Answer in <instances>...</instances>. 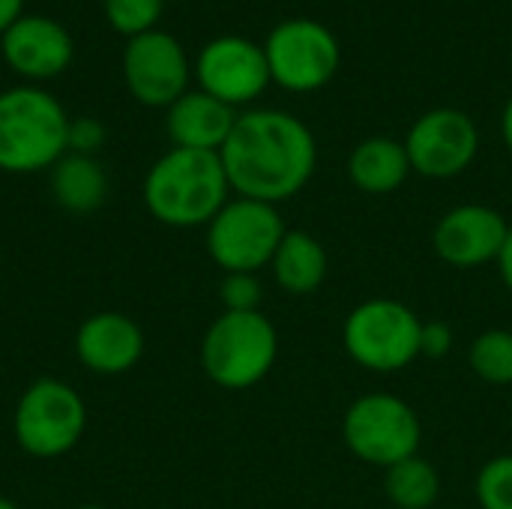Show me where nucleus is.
Segmentation results:
<instances>
[{"label": "nucleus", "mask_w": 512, "mask_h": 509, "mask_svg": "<svg viewBox=\"0 0 512 509\" xmlns=\"http://www.w3.org/2000/svg\"><path fill=\"white\" fill-rule=\"evenodd\" d=\"M51 192L54 201L69 213H93L105 204L108 177L93 156L66 153L51 168Z\"/></svg>", "instance_id": "6ab92c4d"}, {"label": "nucleus", "mask_w": 512, "mask_h": 509, "mask_svg": "<svg viewBox=\"0 0 512 509\" xmlns=\"http://www.w3.org/2000/svg\"><path fill=\"white\" fill-rule=\"evenodd\" d=\"M501 138H504L507 150L512 153V96L507 99V105H504V114H501Z\"/></svg>", "instance_id": "c85d7f7f"}, {"label": "nucleus", "mask_w": 512, "mask_h": 509, "mask_svg": "<svg viewBox=\"0 0 512 509\" xmlns=\"http://www.w3.org/2000/svg\"><path fill=\"white\" fill-rule=\"evenodd\" d=\"M237 123V111L204 90H186L165 114L174 147L219 153Z\"/></svg>", "instance_id": "dca6fc26"}, {"label": "nucleus", "mask_w": 512, "mask_h": 509, "mask_svg": "<svg viewBox=\"0 0 512 509\" xmlns=\"http://www.w3.org/2000/svg\"><path fill=\"white\" fill-rule=\"evenodd\" d=\"M384 495L396 509H432L441 498V474L417 453L384 471Z\"/></svg>", "instance_id": "aec40b11"}, {"label": "nucleus", "mask_w": 512, "mask_h": 509, "mask_svg": "<svg viewBox=\"0 0 512 509\" xmlns=\"http://www.w3.org/2000/svg\"><path fill=\"white\" fill-rule=\"evenodd\" d=\"M219 159L231 192L282 204L312 180L318 168V141L300 117L276 108H255L237 114Z\"/></svg>", "instance_id": "f257e3e1"}, {"label": "nucleus", "mask_w": 512, "mask_h": 509, "mask_svg": "<svg viewBox=\"0 0 512 509\" xmlns=\"http://www.w3.org/2000/svg\"><path fill=\"white\" fill-rule=\"evenodd\" d=\"M327 267H330L327 249L309 231H285V237L270 261L276 285L291 297L315 294L327 279Z\"/></svg>", "instance_id": "a211bd4d"}, {"label": "nucleus", "mask_w": 512, "mask_h": 509, "mask_svg": "<svg viewBox=\"0 0 512 509\" xmlns=\"http://www.w3.org/2000/svg\"><path fill=\"white\" fill-rule=\"evenodd\" d=\"M195 78L204 93L237 108L255 102L270 87V66L264 45L246 36H216L195 60Z\"/></svg>", "instance_id": "9b49d317"}, {"label": "nucleus", "mask_w": 512, "mask_h": 509, "mask_svg": "<svg viewBox=\"0 0 512 509\" xmlns=\"http://www.w3.org/2000/svg\"><path fill=\"white\" fill-rule=\"evenodd\" d=\"M0 509H18V504H12L9 498H3V495H0Z\"/></svg>", "instance_id": "c756f323"}, {"label": "nucleus", "mask_w": 512, "mask_h": 509, "mask_svg": "<svg viewBox=\"0 0 512 509\" xmlns=\"http://www.w3.org/2000/svg\"><path fill=\"white\" fill-rule=\"evenodd\" d=\"M498 273H501V282H504V288L510 291L512 297V228H510V237H507V243H504V249H501V255H498Z\"/></svg>", "instance_id": "bb28decb"}, {"label": "nucleus", "mask_w": 512, "mask_h": 509, "mask_svg": "<svg viewBox=\"0 0 512 509\" xmlns=\"http://www.w3.org/2000/svg\"><path fill=\"white\" fill-rule=\"evenodd\" d=\"M0 48L6 63L33 81L54 78L72 63V36L69 30L45 15H21L3 36Z\"/></svg>", "instance_id": "4468645a"}, {"label": "nucleus", "mask_w": 512, "mask_h": 509, "mask_svg": "<svg viewBox=\"0 0 512 509\" xmlns=\"http://www.w3.org/2000/svg\"><path fill=\"white\" fill-rule=\"evenodd\" d=\"M84 429L87 405L60 378L33 381L15 405L12 435L27 456L57 459L81 441Z\"/></svg>", "instance_id": "0eeeda50"}, {"label": "nucleus", "mask_w": 512, "mask_h": 509, "mask_svg": "<svg viewBox=\"0 0 512 509\" xmlns=\"http://www.w3.org/2000/svg\"><path fill=\"white\" fill-rule=\"evenodd\" d=\"M342 438L360 462L387 471L420 453L423 423L402 396L366 393L348 405Z\"/></svg>", "instance_id": "423d86ee"}, {"label": "nucleus", "mask_w": 512, "mask_h": 509, "mask_svg": "<svg viewBox=\"0 0 512 509\" xmlns=\"http://www.w3.org/2000/svg\"><path fill=\"white\" fill-rule=\"evenodd\" d=\"M105 144V126L93 117H75L69 120V138H66V153L78 156H93Z\"/></svg>", "instance_id": "393cba45"}, {"label": "nucleus", "mask_w": 512, "mask_h": 509, "mask_svg": "<svg viewBox=\"0 0 512 509\" xmlns=\"http://www.w3.org/2000/svg\"><path fill=\"white\" fill-rule=\"evenodd\" d=\"M75 354L87 372L123 375L144 357V330L123 312H96L78 327Z\"/></svg>", "instance_id": "2eb2a0df"}, {"label": "nucleus", "mask_w": 512, "mask_h": 509, "mask_svg": "<svg viewBox=\"0 0 512 509\" xmlns=\"http://www.w3.org/2000/svg\"><path fill=\"white\" fill-rule=\"evenodd\" d=\"M219 300L225 312H261L264 285L258 273H225L219 282Z\"/></svg>", "instance_id": "b1692460"}, {"label": "nucleus", "mask_w": 512, "mask_h": 509, "mask_svg": "<svg viewBox=\"0 0 512 509\" xmlns=\"http://www.w3.org/2000/svg\"><path fill=\"white\" fill-rule=\"evenodd\" d=\"M420 330L423 321L411 306L390 297H372L348 312L342 345L360 369L393 375L420 357Z\"/></svg>", "instance_id": "39448f33"}, {"label": "nucleus", "mask_w": 512, "mask_h": 509, "mask_svg": "<svg viewBox=\"0 0 512 509\" xmlns=\"http://www.w3.org/2000/svg\"><path fill=\"white\" fill-rule=\"evenodd\" d=\"M150 216L168 228H207L231 201L219 153L174 147L153 162L141 186Z\"/></svg>", "instance_id": "f03ea898"}, {"label": "nucleus", "mask_w": 512, "mask_h": 509, "mask_svg": "<svg viewBox=\"0 0 512 509\" xmlns=\"http://www.w3.org/2000/svg\"><path fill=\"white\" fill-rule=\"evenodd\" d=\"M411 174L405 141L390 135H372L360 141L348 156V177L366 195H390Z\"/></svg>", "instance_id": "f3484780"}, {"label": "nucleus", "mask_w": 512, "mask_h": 509, "mask_svg": "<svg viewBox=\"0 0 512 509\" xmlns=\"http://www.w3.org/2000/svg\"><path fill=\"white\" fill-rule=\"evenodd\" d=\"M474 495L480 509H512V453L495 456L480 468Z\"/></svg>", "instance_id": "4be33fe9"}, {"label": "nucleus", "mask_w": 512, "mask_h": 509, "mask_svg": "<svg viewBox=\"0 0 512 509\" xmlns=\"http://www.w3.org/2000/svg\"><path fill=\"white\" fill-rule=\"evenodd\" d=\"M162 6L165 0H105V15L117 33L132 39L153 30L162 15Z\"/></svg>", "instance_id": "5701e85b"}, {"label": "nucleus", "mask_w": 512, "mask_h": 509, "mask_svg": "<svg viewBox=\"0 0 512 509\" xmlns=\"http://www.w3.org/2000/svg\"><path fill=\"white\" fill-rule=\"evenodd\" d=\"M279 357V333L264 312H222L201 339L204 375L231 393L261 384Z\"/></svg>", "instance_id": "20e7f679"}, {"label": "nucleus", "mask_w": 512, "mask_h": 509, "mask_svg": "<svg viewBox=\"0 0 512 509\" xmlns=\"http://www.w3.org/2000/svg\"><path fill=\"white\" fill-rule=\"evenodd\" d=\"M78 509H102V507H93V504H87V507H78Z\"/></svg>", "instance_id": "7c9ffc66"}, {"label": "nucleus", "mask_w": 512, "mask_h": 509, "mask_svg": "<svg viewBox=\"0 0 512 509\" xmlns=\"http://www.w3.org/2000/svg\"><path fill=\"white\" fill-rule=\"evenodd\" d=\"M411 171L429 180H453L480 153V129L459 108H432L405 135Z\"/></svg>", "instance_id": "9d476101"}, {"label": "nucleus", "mask_w": 512, "mask_h": 509, "mask_svg": "<svg viewBox=\"0 0 512 509\" xmlns=\"http://www.w3.org/2000/svg\"><path fill=\"white\" fill-rule=\"evenodd\" d=\"M453 327L447 321H423L420 330V357L441 360L453 351Z\"/></svg>", "instance_id": "a878e982"}, {"label": "nucleus", "mask_w": 512, "mask_h": 509, "mask_svg": "<svg viewBox=\"0 0 512 509\" xmlns=\"http://www.w3.org/2000/svg\"><path fill=\"white\" fill-rule=\"evenodd\" d=\"M285 231L276 204L237 195L207 225V252L222 273H258L270 267Z\"/></svg>", "instance_id": "6e6552de"}, {"label": "nucleus", "mask_w": 512, "mask_h": 509, "mask_svg": "<svg viewBox=\"0 0 512 509\" xmlns=\"http://www.w3.org/2000/svg\"><path fill=\"white\" fill-rule=\"evenodd\" d=\"M69 117L63 105L39 87L0 93V171L36 174L66 156Z\"/></svg>", "instance_id": "7ed1b4c3"}, {"label": "nucleus", "mask_w": 512, "mask_h": 509, "mask_svg": "<svg viewBox=\"0 0 512 509\" xmlns=\"http://www.w3.org/2000/svg\"><path fill=\"white\" fill-rule=\"evenodd\" d=\"M510 228L507 216L489 204H459L438 219L432 249L447 267L477 270L498 261Z\"/></svg>", "instance_id": "ddd939ff"}, {"label": "nucleus", "mask_w": 512, "mask_h": 509, "mask_svg": "<svg viewBox=\"0 0 512 509\" xmlns=\"http://www.w3.org/2000/svg\"><path fill=\"white\" fill-rule=\"evenodd\" d=\"M270 78L291 93L327 87L342 63V45L330 27L312 18H291L270 30L264 42Z\"/></svg>", "instance_id": "1a4fd4ad"}, {"label": "nucleus", "mask_w": 512, "mask_h": 509, "mask_svg": "<svg viewBox=\"0 0 512 509\" xmlns=\"http://www.w3.org/2000/svg\"><path fill=\"white\" fill-rule=\"evenodd\" d=\"M21 6L24 0H0V36L21 18Z\"/></svg>", "instance_id": "cd10ccee"}, {"label": "nucleus", "mask_w": 512, "mask_h": 509, "mask_svg": "<svg viewBox=\"0 0 512 509\" xmlns=\"http://www.w3.org/2000/svg\"><path fill=\"white\" fill-rule=\"evenodd\" d=\"M468 363L480 381L492 387H512V330H483L468 348Z\"/></svg>", "instance_id": "412c9836"}, {"label": "nucleus", "mask_w": 512, "mask_h": 509, "mask_svg": "<svg viewBox=\"0 0 512 509\" xmlns=\"http://www.w3.org/2000/svg\"><path fill=\"white\" fill-rule=\"evenodd\" d=\"M129 93L150 108H171L189 87V57L183 45L162 30L132 36L123 51Z\"/></svg>", "instance_id": "f8f14e48"}]
</instances>
